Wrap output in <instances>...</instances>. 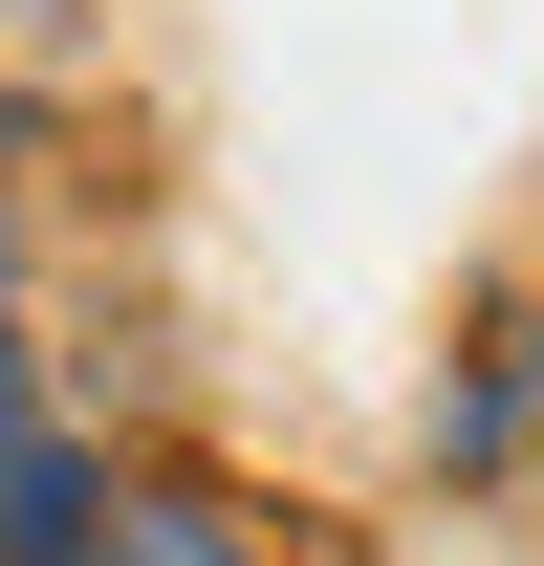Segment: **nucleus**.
Wrapping results in <instances>:
<instances>
[{
	"label": "nucleus",
	"mask_w": 544,
	"mask_h": 566,
	"mask_svg": "<svg viewBox=\"0 0 544 566\" xmlns=\"http://www.w3.org/2000/svg\"><path fill=\"white\" fill-rule=\"evenodd\" d=\"M414 458H436L458 501H544V283H479V327L436 349Z\"/></svg>",
	"instance_id": "f257e3e1"
},
{
	"label": "nucleus",
	"mask_w": 544,
	"mask_h": 566,
	"mask_svg": "<svg viewBox=\"0 0 544 566\" xmlns=\"http://www.w3.org/2000/svg\"><path fill=\"white\" fill-rule=\"evenodd\" d=\"M87 566H283V501L240 458H109V545Z\"/></svg>",
	"instance_id": "f03ea898"
},
{
	"label": "nucleus",
	"mask_w": 544,
	"mask_h": 566,
	"mask_svg": "<svg viewBox=\"0 0 544 566\" xmlns=\"http://www.w3.org/2000/svg\"><path fill=\"white\" fill-rule=\"evenodd\" d=\"M87 545H109V436L66 392H22L0 415V566H87Z\"/></svg>",
	"instance_id": "7ed1b4c3"
},
{
	"label": "nucleus",
	"mask_w": 544,
	"mask_h": 566,
	"mask_svg": "<svg viewBox=\"0 0 544 566\" xmlns=\"http://www.w3.org/2000/svg\"><path fill=\"white\" fill-rule=\"evenodd\" d=\"M44 392V305H22V218H0V415Z\"/></svg>",
	"instance_id": "20e7f679"
},
{
	"label": "nucleus",
	"mask_w": 544,
	"mask_h": 566,
	"mask_svg": "<svg viewBox=\"0 0 544 566\" xmlns=\"http://www.w3.org/2000/svg\"><path fill=\"white\" fill-rule=\"evenodd\" d=\"M283 566H393V545H283Z\"/></svg>",
	"instance_id": "39448f33"
}]
</instances>
